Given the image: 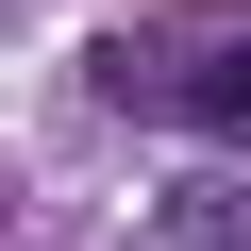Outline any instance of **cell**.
I'll return each mask as SVG.
<instances>
[{"instance_id":"1","label":"cell","mask_w":251,"mask_h":251,"mask_svg":"<svg viewBox=\"0 0 251 251\" xmlns=\"http://www.w3.org/2000/svg\"><path fill=\"white\" fill-rule=\"evenodd\" d=\"M184 134H251V34L184 67Z\"/></svg>"}]
</instances>
